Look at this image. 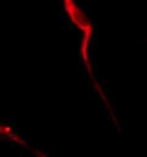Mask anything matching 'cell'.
<instances>
[{
	"label": "cell",
	"mask_w": 147,
	"mask_h": 157,
	"mask_svg": "<svg viewBox=\"0 0 147 157\" xmlns=\"http://www.w3.org/2000/svg\"><path fill=\"white\" fill-rule=\"evenodd\" d=\"M0 137H1V139H5V140H9V141H11V142H15V144L22 146L23 148L29 150V151H32V152H34V153H39V151L36 150V148H33V147H31V145H29L15 129H12L10 125L2 124L1 121H0Z\"/></svg>",
	"instance_id": "7a4b0ae2"
},
{
	"label": "cell",
	"mask_w": 147,
	"mask_h": 157,
	"mask_svg": "<svg viewBox=\"0 0 147 157\" xmlns=\"http://www.w3.org/2000/svg\"><path fill=\"white\" fill-rule=\"evenodd\" d=\"M65 12L67 13L70 21L82 32V44H81V55L85 61H87V50H88V43L91 40L93 27L91 23L89 17L86 15V12L80 7V5L75 0H62Z\"/></svg>",
	"instance_id": "6da1fadb"
}]
</instances>
